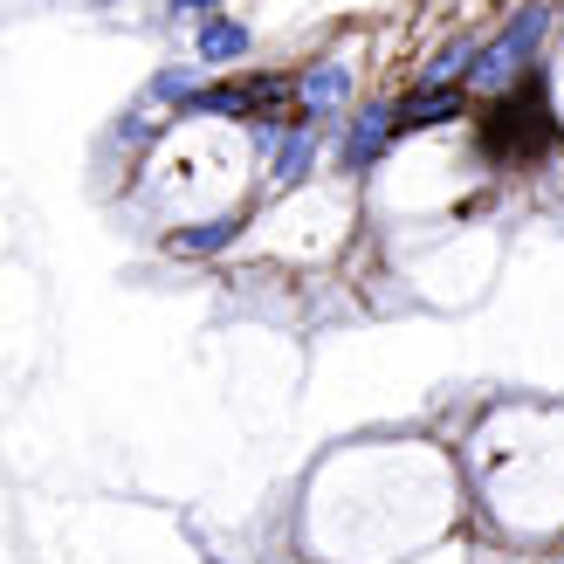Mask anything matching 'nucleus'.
<instances>
[{
  "mask_svg": "<svg viewBox=\"0 0 564 564\" xmlns=\"http://www.w3.org/2000/svg\"><path fill=\"white\" fill-rule=\"evenodd\" d=\"M235 235H241V214H228V220H200V228L173 235V256H214V248H228Z\"/></svg>",
  "mask_w": 564,
  "mask_h": 564,
  "instance_id": "39448f33",
  "label": "nucleus"
},
{
  "mask_svg": "<svg viewBox=\"0 0 564 564\" xmlns=\"http://www.w3.org/2000/svg\"><path fill=\"white\" fill-rule=\"evenodd\" d=\"M392 118H400L392 104H372V110H358V118H351V131H345V173H358V165H372V159H379V145H386L392 131H400Z\"/></svg>",
  "mask_w": 564,
  "mask_h": 564,
  "instance_id": "f03ea898",
  "label": "nucleus"
},
{
  "mask_svg": "<svg viewBox=\"0 0 564 564\" xmlns=\"http://www.w3.org/2000/svg\"><path fill=\"white\" fill-rule=\"evenodd\" d=\"M159 97H200V83H193V69H165L159 76Z\"/></svg>",
  "mask_w": 564,
  "mask_h": 564,
  "instance_id": "6e6552de",
  "label": "nucleus"
},
{
  "mask_svg": "<svg viewBox=\"0 0 564 564\" xmlns=\"http://www.w3.org/2000/svg\"><path fill=\"white\" fill-rule=\"evenodd\" d=\"M235 55H248V28L228 21V14L207 21V28H200V63H235Z\"/></svg>",
  "mask_w": 564,
  "mask_h": 564,
  "instance_id": "423d86ee",
  "label": "nucleus"
},
{
  "mask_svg": "<svg viewBox=\"0 0 564 564\" xmlns=\"http://www.w3.org/2000/svg\"><path fill=\"white\" fill-rule=\"evenodd\" d=\"M180 14H200V8H220V0H173Z\"/></svg>",
  "mask_w": 564,
  "mask_h": 564,
  "instance_id": "1a4fd4ad",
  "label": "nucleus"
},
{
  "mask_svg": "<svg viewBox=\"0 0 564 564\" xmlns=\"http://www.w3.org/2000/svg\"><path fill=\"white\" fill-rule=\"evenodd\" d=\"M310 173V131H290L282 138V152H275V186H290Z\"/></svg>",
  "mask_w": 564,
  "mask_h": 564,
  "instance_id": "0eeeda50",
  "label": "nucleus"
},
{
  "mask_svg": "<svg viewBox=\"0 0 564 564\" xmlns=\"http://www.w3.org/2000/svg\"><path fill=\"white\" fill-rule=\"evenodd\" d=\"M544 8H523L517 14V28H502V35L482 48V63H475V83H482V90H510L517 83V69L530 63V48H538V35H544Z\"/></svg>",
  "mask_w": 564,
  "mask_h": 564,
  "instance_id": "f257e3e1",
  "label": "nucleus"
},
{
  "mask_svg": "<svg viewBox=\"0 0 564 564\" xmlns=\"http://www.w3.org/2000/svg\"><path fill=\"white\" fill-rule=\"evenodd\" d=\"M345 97H351V69L345 63H317V69H310L303 76V110H310V118H330V110H345Z\"/></svg>",
  "mask_w": 564,
  "mask_h": 564,
  "instance_id": "7ed1b4c3",
  "label": "nucleus"
},
{
  "mask_svg": "<svg viewBox=\"0 0 564 564\" xmlns=\"http://www.w3.org/2000/svg\"><path fill=\"white\" fill-rule=\"evenodd\" d=\"M447 118H462V90H427V97H413L400 104V131H427V124H447Z\"/></svg>",
  "mask_w": 564,
  "mask_h": 564,
  "instance_id": "20e7f679",
  "label": "nucleus"
}]
</instances>
